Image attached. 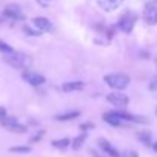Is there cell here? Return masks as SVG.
<instances>
[{
  "instance_id": "obj_9",
  "label": "cell",
  "mask_w": 157,
  "mask_h": 157,
  "mask_svg": "<svg viewBox=\"0 0 157 157\" xmlns=\"http://www.w3.org/2000/svg\"><path fill=\"white\" fill-rule=\"evenodd\" d=\"M96 2L105 12H111V11L117 9L124 3V0H96Z\"/></svg>"
},
{
  "instance_id": "obj_15",
  "label": "cell",
  "mask_w": 157,
  "mask_h": 157,
  "mask_svg": "<svg viewBox=\"0 0 157 157\" xmlns=\"http://www.w3.org/2000/svg\"><path fill=\"white\" fill-rule=\"evenodd\" d=\"M137 137H139V140H140L144 145H151V134H150L148 131H142V133H139Z\"/></svg>"
},
{
  "instance_id": "obj_18",
  "label": "cell",
  "mask_w": 157,
  "mask_h": 157,
  "mask_svg": "<svg viewBox=\"0 0 157 157\" xmlns=\"http://www.w3.org/2000/svg\"><path fill=\"white\" fill-rule=\"evenodd\" d=\"M0 52L3 53V55H6V53L14 52V49H12L8 43H5V41H2V40H0Z\"/></svg>"
},
{
  "instance_id": "obj_6",
  "label": "cell",
  "mask_w": 157,
  "mask_h": 157,
  "mask_svg": "<svg viewBox=\"0 0 157 157\" xmlns=\"http://www.w3.org/2000/svg\"><path fill=\"white\" fill-rule=\"evenodd\" d=\"M105 99H107L111 105L119 107V108L127 107L128 102H130L128 96H127V95H124V93H110V95H107V96H105Z\"/></svg>"
},
{
  "instance_id": "obj_22",
  "label": "cell",
  "mask_w": 157,
  "mask_h": 157,
  "mask_svg": "<svg viewBox=\"0 0 157 157\" xmlns=\"http://www.w3.org/2000/svg\"><path fill=\"white\" fill-rule=\"evenodd\" d=\"M93 128V124H81V130H89Z\"/></svg>"
},
{
  "instance_id": "obj_4",
  "label": "cell",
  "mask_w": 157,
  "mask_h": 157,
  "mask_svg": "<svg viewBox=\"0 0 157 157\" xmlns=\"http://www.w3.org/2000/svg\"><path fill=\"white\" fill-rule=\"evenodd\" d=\"M144 18L148 25H157V0H150L144 8Z\"/></svg>"
},
{
  "instance_id": "obj_23",
  "label": "cell",
  "mask_w": 157,
  "mask_h": 157,
  "mask_svg": "<svg viewBox=\"0 0 157 157\" xmlns=\"http://www.w3.org/2000/svg\"><path fill=\"white\" fill-rule=\"evenodd\" d=\"M37 2H38L41 6H49V3H51L52 0H37Z\"/></svg>"
},
{
  "instance_id": "obj_21",
  "label": "cell",
  "mask_w": 157,
  "mask_h": 157,
  "mask_svg": "<svg viewBox=\"0 0 157 157\" xmlns=\"http://www.w3.org/2000/svg\"><path fill=\"white\" fill-rule=\"evenodd\" d=\"M121 157H139V156H137V153H136V151L128 150V151H124V153L121 154Z\"/></svg>"
},
{
  "instance_id": "obj_7",
  "label": "cell",
  "mask_w": 157,
  "mask_h": 157,
  "mask_svg": "<svg viewBox=\"0 0 157 157\" xmlns=\"http://www.w3.org/2000/svg\"><path fill=\"white\" fill-rule=\"evenodd\" d=\"M3 15L8 18H12V20H23L25 18L18 5H8L3 11Z\"/></svg>"
},
{
  "instance_id": "obj_12",
  "label": "cell",
  "mask_w": 157,
  "mask_h": 157,
  "mask_svg": "<svg viewBox=\"0 0 157 157\" xmlns=\"http://www.w3.org/2000/svg\"><path fill=\"white\" fill-rule=\"evenodd\" d=\"M104 121L107 124H110V125H114V127H119L121 124H122V121L113 113V111H110V113H105L104 114Z\"/></svg>"
},
{
  "instance_id": "obj_13",
  "label": "cell",
  "mask_w": 157,
  "mask_h": 157,
  "mask_svg": "<svg viewBox=\"0 0 157 157\" xmlns=\"http://www.w3.org/2000/svg\"><path fill=\"white\" fill-rule=\"evenodd\" d=\"M81 113L79 111H67V113H61V114H58L55 119L56 121H72V119H75V117H78Z\"/></svg>"
},
{
  "instance_id": "obj_1",
  "label": "cell",
  "mask_w": 157,
  "mask_h": 157,
  "mask_svg": "<svg viewBox=\"0 0 157 157\" xmlns=\"http://www.w3.org/2000/svg\"><path fill=\"white\" fill-rule=\"evenodd\" d=\"M3 59L6 64H9L14 69H28V66L31 64V58L28 55L21 52H15V51L11 53H6L3 56Z\"/></svg>"
},
{
  "instance_id": "obj_14",
  "label": "cell",
  "mask_w": 157,
  "mask_h": 157,
  "mask_svg": "<svg viewBox=\"0 0 157 157\" xmlns=\"http://www.w3.org/2000/svg\"><path fill=\"white\" fill-rule=\"evenodd\" d=\"M86 139H87V133L79 134L78 137H75V139L72 140V148H73V150H79V148L82 147V144L86 142Z\"/></svg>"
},
{
  "instance_id": "obj_11",
  "label": "cell",
  "mask_w": 157,
  "mask_h": 157,
  "mask_svg": "<svg viewBox=\"0 0 157 157\" xmlns=\"http://www.w3.org/2000/svg\"><path fill=\"white\" fill-rule=\"evenodd\" d=\"M98 144H99V147L104 150L105 153H107V154H110L111 157H121V154H119V153H117V151H116V150H114V148H113V147L105 140V139H99V140H98Z\"/></svg>"
},
{
  "instance_id": "obj_19",
  "label": "cell",
  "mask_w": 157,
  "mask_h": 157,
  "mask_svg": "<svg viewBox=\"0 0 157 157\" xmlns=\"http://www.w3.org/2000/svg\"><path fill=\"white\" fill-rule=\"evenodd\" d=\"M11 153H29L31 151V147H12L9 148Z\"/></svg>"
},
{
  "instance_id": "obj_17",
  "label": "cell",
  "mask_w": 157,
  "mask_h": 157,
  "mask_svg": "<svg viewBox=\"0 0 157 157\" xmlns=\"http://www.w3.org/2000/svg\"><path fill=\"white\" fill-rule=\"evenodd\" d=\"M52 145L55 148H63V150H64V148H67V147L70 145V140L66 139V137H64V139H58V140H53Z\"/></svg>"
},
{
  "instance_id": "obj_24",
  "label": "cell",
  "mask_w": 157,
  "mask_h": 157,
  "mask_svg": "<svg viewBox=\"0 0 157 157\" xmlns=\"http://www.w3.org/2000/svg\"><path fill=\"white\" fill-rule=\"evenodd\" d=\"M5 116H6V110H5L3 107H0V121H2Z\"/></svg>"
},
{
  "instance_id": "obj_20",
  "label": "cell",
  "mask_w": 157,
  "mask_h": 157,
  "mask_svg": "<svg viewBox=\"0 0 157 157\" xmlns=\"http://www.w3.org/2000/svg\"><path fill=\"white\" fill-rule=\"evenodd\" d=\"M23 31H25V32H28L29 35H41V34H40L41 31H38V29H37V31H34V29H31L29 26H25V28H23Z\"/></svg>"
},
{
  "instance_id": "obj_16",
  "label": "cell",
  "mask_w": 157,
  "mask_h": 157,
  "mask_svg": "<svg viewBox=\"0 0 157 157\" xmlns=\"http://www.w3.org/2000/svg\"><path fill=\"white\" fill-rule=\"evenodd\" d=\"M6 130H9V131H15V133H25V131H26V127L21 125V124H18V122H14L12 125L6 127Z\"/></svg>"
},
{
  "instance_id": "obj_26",
  "label": "cell",
  "mask_w": 157,
  "mask_h": 157,
  "mask_svg": "<svg viewBox=\"0 0 157 157\" xmlns=\"http://www.w3.org/2000/svg\"><path fill=\"white\" fill-rule=\"evenodd\" d=\"M156 114H157V110H156Z\"/></svg>"
},
{
  "instance_id": "obj_2",
  "label": "cell",
  "mask_w": 157,
  "mask_h": 157,
  "mask_svg": "<svg viewBox=\"0 0 157 157\" xmlns=\"http://www.w3.org/2000/svg\"><path fill=\"white\" fill-rule=\"evenodd\" d=\"M104 81L107 82L108 87H111L114 90H124L130 84V76L125 73H110V75L104 76Z\"/></svg>"
},
{
  "instance_id": "obj_10",
  "label": "cell",
  "mask_w": 157,
  "mask_h": 157,
  "mask_svg": "<svg viewBox=\"0 0 157 157\" xmlns=\"http://www.w3.org/2000/svg\"><path fill=\"white\" fill-rule=\"evenodd\" d=\"M63 92H78L84 89V82L82 81H70V82H64L63 84Z\"/></svg>"
},
{
  "instance_id": "obj_5",
  "label": "cell",
  "mask_w": 157,
  "mask_h": 157,
  "mask_svg": "<svg viewBox=\"0 0 157 157\" xmlns=\"http://www.w3.org/2000/svg\"><path fill=\"white\" fill-rule=\"evenodd\" d=\"M21 78H23L28 84H31V86H34V87L43 86V84L46 82V78H44L43 75H40V73H37V72H34V70H28V69L21 73Z\"/></svg>"
},
{
  "instance_id": "obj_25",
  "label": "cell",
  "mask_w": 157,
  "mask_h": 157,
  "mask_svg": "<svg viewBox=\"0 0 157 157\" xmlns=\"http://www.w3.org/2000/svg\"><path fill=\"white\" fill-rule=\"evenodd\" d=\"M153 150L157 153V142H154V144H153Z\"/></svg>"
},
{
  "instance_id": "obj_8",
  "label": "cell",
  "mask_w": 157,
  "mask_h": 157,
  "mask_svg": "<svg viewBox=\"0 0 157 157\" xmlns=\"http://www.w3.org/2000/svg\"><path fill=\"white\" fill-rule=\"evenodd\" d=\"M32 21H34V26L38 31H41V32H51V31H53V25L51 23V20L46 18V17H35Z\"/></svg>"
},
{
  "instance_id": "obj_3",
  "label": "cell",
  "mask_w": 157,
  "mask_h": 157,
  "mask_svg": "<svg viewBox=\"0 0 157 157\" xmlns=\"http://www.w3.org/2000/svg\"><path fill=\"white\" fill-rule=\"evenodd\" d=\"M136 21H137V14H136V12H133V11H127V12L121 17V20H119L117 26H119V29H121L122 32L130 34V32L133 31V28H134Z\"/></svg>"
}]
</instances>
